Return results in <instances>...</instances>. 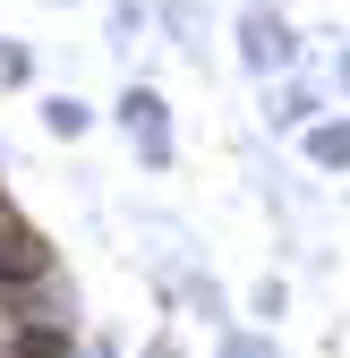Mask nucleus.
Listing matches in <instances>:
<instances>
[{
    "mask_svg": "<svg viewBox=\"0 0 350 358\" xmlns=\"http://www.w3.org/2000/svg\"><path fill=\"white\" fill-rule=\"evenodd\" d=\"M154 9H162V0H111V17H103V43H111V52H128L137 34H154Z\"/></svg>",
    "mask_w": 350,
    "mask_h": 358,
    "instance_id": "7",
    "label": "nucleus"
},
{
    "mask_svg": "<svg viewBox=\"0 0 350 358\" xmlns=\"http://www.w3.org/2000/svg\"><path fill=\"white\" fill-rule=\"evenodd\" d=\"M282 307H290V282H256V324H274Z\"/></svg>",
    "mask_w": 350,
    "mask_h": 358,
    "instance_id": "10",
    "label": "nucleus"
},
{
    "mask_svg": "<svg viewBox=\"0 0 350 358\" xmlns=\"http://www.w3.org/2000/svg\"><path fill=\"white\" fill-rule=\"evenodd\" d=\"M69 358H120V341H77Z\"/></svg>",
    "mask_w": 350,
    "mask_h": 358,
    "instance_id": "11",
    "label": "nucleus"
},
{
    "mask_svg": "<svg viewBox=\"0 0 350 358\" xmlns=\"http://www.w3.org/2000/svg\"><path fill=\"white\" fill-rule=\"evenodd\" d=\"M299 162L308 171H350V111H316L299 128Z\"/></svg>",
    "mask_w": 350,
    "mask_h": 358,
    "instance_id": "4",
    "label": "nucleus"
},
{
    "mask_svg": "<svg viewBox=\"0 0 350 358\" xmlns=\"http://www.w3.org/2000/svg\"><path fill=\"white\" fill-rule=\"evenodd\" d=\"M0 171H9V137H0Z\"/></svg>",
    "mask_w": 350,
    "mask_h": 358,
    "instance_id": "14",
    "label": "nucleus"
},
{
    "mask_svg": "<svg viewBox=\"0 0 350 358\" xmlns=\"http://www.w3.org/2000/svg\"><path fill=\"white\" fill-rule=\"evenodd\" d=\"M333 85H342V94H350V43H342V52H333Z\"/></svg>",
    "mask_w": 350,
    "mask_h": 358,
    "instance_id": "12",
    "label": "nucleus"
},
{
    "mask_svg": "<svg viewBox=\"0 0 350 358\" xmlns=\"http://www.w3.org/2000/svg\"><path fill=\"white\" fill-rule=\"evenodd\" d=\"M231 52H239V69L248 77H282V69H299V26L282 17V0H239L231 9Z\"/></svg>",
    "mask_w": 350,
    "mask_h": 358,
    "instance_id": "1",
    "label": "nucleus"
},
{
    "mask_svg": "<svg viewBox=\"0 0 350 358\" xmlns=\"http://www.w3.org/2000/svg\"><path fill=\"white\" fill-rule=\"evenodd\" d=\"M171 290L188 299V316H197V324H214V333L231 324V299H223V282H214L205 264H188V273H171Z\"/></svg>",
    "mask_w": 350,
    "mask_h": 358,
    "instance_id": "5",
    "label": "nucleus"
},
{
    "mask_svg": "<svg viewBox=\"0 0 350 358\" xmlns=\"http://www.w3.org/2000/svg\"><path fill=\"white\" fill-rule=\"evenodd\" d=\"M34 77H43V60L26 52V43H18V34H0V94H26V85H34Z\"/></svg>",
    "mask_w": 350,
    "mask_h": 358,
    "instance_id": "8",
    "label": "nucleus"
},
{
    "mask_svg": "<svg viewBox=\"0 0 350 358\" xmlns=\"http://www.w3.org/2000/svg\"><path fill=\"white\" fill-rule=\"evenodd\" d=\"M146 358H180V341H171V333H162V341H146Z\"/></svg>",
    "mask_w": 350,
    "mask_h": 358,
    "instance_id": "13",
    "label": "nucleus"
},
{
    "mask_svg": "<svg viewBox=\"0 0 350 358\" xmlns=\"http://www.w3.org/2000/svg\"><path fill=\"white\" fill-rule=\"evenodd\" d=\"M111 128H120V137L128 145H137V171H171V162H180V137H171V94H162V85H120V94H111Z\"/></svg>",
    "mask_w": 350,
    "mask_h": 358,
    "instance_id": "2",
    "label": "nucleus"
},
{
    "mask_svg": "<svg viewBox=\"0 0 350 358\" xmlns=\"http://www.w3.org/2000/svg\"><path fill=\"white\" fill-rule=\"evenodd\" d=\"M94 103L85 94H43V137H60V145H77V137H94Z\"/></svg>",
    "mask_w": 350,
    "mask_h": 358,
    "instance_id": "6",
    "label": "nucleus"
},
{
    "mask_svg": "<svg viewBox=\"0 0 350 358\" xmlns=\"http://www.w3.org/2000/svg\"><path fill=\"white\" fill-rule=\"evenodd\" d=\"M214 350H223V358H274V333H239V324H223V333H214Z\"/></svg>",
    "mask_w": 350,
    "mask_h": 358,
    "instance_id": "9",
    "label": "nucleus"
},
{
    "mask_svg": "<svg viewBox=\"0 0 350 358\" xmlns=\"http://www.w3.org/2000/svg\"><path fill=\"white\" fill-rule=\"evenodd\" d=\"M316 111H325V85H316V77H299V69L265 77V120L282 128V137H299V128H308Z\"/></svg>",
    "mask_w": 350,
    "mask_h": 358,
    "instance_id": "3",
    "label": "nucleus"
},
{
    "mask_svg": "<svg viewBox=\"0 0 350 358\" xmlns=\"http://www.w3.org/2000/svg\"><path fill=\"white\" fill-rule=\"evenodd\" d=\"M52 9H85V0H52Z\"/></svg>",
    "mask_w": 350,
    "mask_h": 358,
    "instance_id": "15",
    "label": "nucleus"
}]
</instances>
